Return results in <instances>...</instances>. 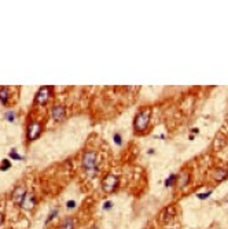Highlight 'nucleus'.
<instances>
[{
	"label": "nucleus",
	"instance_id": "393cba45",
	"mask_svg": "<svg viewBox=\"0 0 228 229\" xmlns=\"http://www.w3.org/2000/svg\"><path fill=\"white\" fill-rule=\"evenodd\" d=\"M191 132H192V133H199V129H198V128H192Z\"/></svg>",
	"mask_w": 228,
	"mask_h": 229
},
{
	"label": "nucleus",
	"instance_id": "412c9836",
	"mask_svg": "<svg viewBox=\"0 0 228 229\" xmlns=\"http://www.w3.org/2000/svg\"><path fill=\"white\" fill-rule=\"evenodd\" d=\"M213 193V189H210V191H208V192H202V193H197V198L198 199H201V200H205V199H208L209 196Z\"/></svg>",
	"mask_w": 228,
	"mask_h": 229
},
{
	"label": "nucleus",
	"instance_id": "6e6552de",
	"mask_svg": "<svg viewBox=\"0 0 228 229\" xmlns=\"http://www.w3.org/2000/svg\"><path fill=\"white\" fill-rule=\"evenodd\" d=\"M190 181H191V174H190V171L183 170V171H180V174H177L176 187H177L179 189H183V188H186L187 185L190 184Z\"/></svg>",
	"mask_w": 228,
	"mask_h": 229
},
{
	"label": "nucleus",
	"instance_id": "6ab92c4d",
	"mask_svg": "<svg viewBox=\"0 0 228 229\" xmlns=\"http://www.w3.org/2000/svg\"><path fill=\"white\" fill-rule=\"evenodd\" d=\"M10 167H11L10 159H3L2 160V165H0V170H2V171H7Z\"/></svg>",
	"mask_w": 228,
	"mask_h": 229
},
{
	"label": "nucleus",
	"instance_id": "2eb2a0df",
	"mask_svg": "<svg viewBox=\"0 0 228 229\" xmlns=\"http://www.w3.org/2000/svg\"><path fill=\"white\" fill-rule=\"evenodd\" d=\"M58 214H59V210H58V209L51 210V213H49V214L47 215V218H45V225H48L52 220H55V218L58 217Z\"/></svg>",
	"mask_w": 228,
	"mask_h": 229
},
{
	"label": "nucleus",
	"instance_id": "1a4fd4ad",
	"mask_svg": "<svg viewBox=\"0 0 228 229\" xmlns=\"http://www.w3.org/2000/svg\"><path fill=\"white\" fill-rule=\"evenodd\" d=\"M65 115H66V110L62 104H55L54 107L51 108V117L55 122L62 121V119L65 118Z\"/></svg>",
	"mask_w": 228,
	"mask_h": 229
},
{
	"label": "nucleus",
	"instance_id": "b1692460",
	"mask_svg": "<svg viewBox=\"0 0 228 229\" xmlns=\"http://www.w3.org/2000/svg\"><path fill=\"white\" fill-rule=\"evenodd\" d=\"M147 154L148 155H154V154H155V150H154V148H148L147 150Z\"/></svg>",
	"mask_w": 228,
	"mask_h": 229
},
{
	"label": "nucleus",
	"instance_id": "39448f33",
	"mask_svg": "<svg viewBox=\"0 0 228 229\" xmlns=\"http://www.w3.org/2000/svg\"><path fill=\"white\" fill-rule=\"evenodd\" d=\"M41 130H43V126L38 121H30L27 124V129H26V139L29 141H33L41 135Z\"/></svg>",
	"mask_w": 228,
	"mask_h": 229
},
{
	"label": "nucleus",
	"instance_id": "dca6fc26",
	"mask_svg": "<svg viewBox=\"0 0 228 229\" xmlns=\"http://www.w3.org/2000/svg\"><path fill=\"white\" fill-rule=\"evenodd\" d=\"M8 157H10L11 159H15V160H24V157H21V155H19L18 152L15 151V148L11 150L10 154H8Z\"/></svg>",
	"mask_w": 228,
	"mask_h": 229
},
{
	"label": "nucleus",
	"instance_id": "ddd939ff",
	"mask_svg": "<svg viewBox=\"0 0 228 229\" xmlns=\"http://www.w3.org/2000/svg\"><path fill=\"white\" fill-rule=\"evenodd\" d=\"M10 100V88L8 86H0V102L2 104H8Z\"/></svg>",
	"mask_w": 228,
	"mask_h": 229
},
{
	"label": "nucleus",
	"instance_id": "a211bd4d",
	"mask_svg": "<svg viewBox=\"0 0 228 229\" xmlns=\"http://www.w3.org/2000/svg\"><path fill=\"white\" fill-rule=\"evenodd\" d=\"M113 141H114L115 146L121 147L122 146V136H121L120 133H114V135H113Z\"/></svg>",
	"mask_w": 228,
	"mask_h": 229
},
{
	"label": "nucleus",
	"instance_id": "9b49d317",
	"mask_svg": "<svg viewBox=\"0 0 228 229\" xmlns=\"http://www.w3.org/2000/svg\"><path fill=\"white\" fill-rule=\"evenodd\" d=\"M212 177H213V180H214V181H217V182L223 181V180H227L228 169L227 167H216L213 170V173H212Z\"/></svg>",
	"mask_w": 228,
	"mask_h": 229
},
{
	"label": "nucleus",
	"instance_id": "4468645a",
	"mask_svg": "<svg viewBox=\"0 0 228 229\" xmlns=\"http://www.w3.org/2000/svg\"><path fill=\"white\" fill-rule=\"evenodd\" d=\"M176 178H177V174H170L169 177H166L164 181V185L165 188H169V187H173V184L176 182Z\"/></svg>",
	"mask_w": 228,
	"mask_h": 229
},
{
	"label": "nucleus",
	"instance_id": "4be33fe9",
	"mask_svg": "<svg viewBox=\"0 0 228 229\" xmlns=\"http://www.w3.org/2000/svg\"><path fill=\"white\" fill-rule=\"evenodd\" d=\"M66 207H67L69 210H73L77 207V202L76 200H67L66 202Z\"/></svg>",
	"mask_w": 228,
	"mask_h": 229
},
{
	"label": "nucleus",
	"instance_id": "9d476101",
	"mask_svg": "<svg viewBox=\"0 0 228 229\" xmlns=\"http://www.w3.org/2000/svg\"><path fill=\"white\" fill-rule=\"evenodd\" d=\"M25 193H26V189H25V187H22V185H18V187L14 188L13 193H11V200H13L15 204H19V203L22 202V198L25 196Z\"/></svg>",
	"mask_w": 228,
	"mask_h": 229
},
{
	"label": "nucleus",
	"instance_id": "7ed1b4c3",
	"mask_svg": "<svg viewBox=\"0 0 228 229\" xmlns=\"http://www.w3.org/2000/svg\"><path fill=\"white\" fill-rule=\"evenodd\" d=\"M120 187V177L114 173H107L102 178V191L104 193H113Z\"/></svg>",
	"mask_w": 228,
	"mask_h": 229
},
{
	"label": "nucleus",
	"instance_id": "423d86ee",
	"mask_svg": "<svg viewBox=\"0 0 228 229\" xmlns=\"http://www.w3.org/2000/svg\"><path fill=\"white\" fill-rule=\"evenodd\" d=\"M176 215H177L176 206H175V204H170V206L165 207V209L161 211L159 221H161V224H170V222H173V221H175Z\"/></svg>",
	"mask_w": 228,
	"mask_h": 229
},
{
	"label": "nucleus",
	"instance_id": "aec40b11",
	"mask_svg": "<svg viewBox=\"0 0 228 229\" xmlns=\"http://www.w3.org/2000/svg\"><path fill=\"white\" fill-rule=\"evenodd\" d=\"M113 207H114V203H113L111 200H104V202H103V206H102V209H103V211H110Z\"/></svg>",
	"mask_w": 228,
	"mask_h": 229
},
{
	"label": "nucleus",
	"instance_id": "5701e85b",
	"mask_svg": "<svg viewBox=\"0 0 228 229\" xmlns=\"http://www.w3.org/2000/svg\"><path fill=\"white\" fill-rule=\"evenodd\" d=\"M3 222H4V214H3V213L0 211V226L3 225Z\"/></svg>",
	"mask_w": 228,
	"mask_h": 229
},
{
	"label": "nucleus",
	"instance_id": "20e7f679",
	"mask_svg": "<svg viewBox=\"0 0 228 229\" xmlns=\"http://www.w3.org/2000/svg\"><path fill=\"white\" fill-rule=\"evenodd\" d=\"M51 96H52V86L43 85L38 88L36 97H34V102L38 106H45L48 103V100L51 99Z\"/></svg>",
	"mask_w": 228,
	"mask_h": 229
},
{
	"label": "nucleus",
	"instance_id": "f03ea898",
	"mask_svg": "<svg viewBox=\"0 0 228 229\" xmlns=\"http://www.w3.org/2000/svg\"><path fill=\"white\" fill-rule=\"evenodd\" d=\"M150 121H151L150 107H142L133 118V130L136 133H139V135L144 133L148 129V126H150Z\"/></svg>",
	"mask_w": 228,
	"mask_h": 229
},
{
	"label": "nucleus",
	"instance_id": "0eeeda50",
	"mask_svg": "<svg viewBox=\"0 0 228 229\" xmlns=\"http://www.w3.org/2000/svg\"><path fill=\"white\" fill-rule=\"evenodd\" d=\"M36 204H37V200H36L34 193L26 192V193H25V196L22 198V202L19 203V207H21L22 210H26V211H29V210L34 209Z\"/></svg>",
	"mask_w": 228,
	"mask_h": 229
},
{
	"label": "nucleus",
	"instance_id": "f3484780",
	"mask_svg": "<svg viewBox=\"0 0 228 229\" xmlns=\"http://www.w3.org/2000/svg\"><path fill=\"white\" fill-rule=\"evenodd\" d=\"M4 119L7 122H14L15 121V113L14 111H7V113H4Z\"/></svg>",
	"mask_w": 228,
	"mask_h": 229
},
{
	"label": "nucleus",
	"instance_id": "f257e3e1",
	"mask_svg": "<svg viewBox=\"0 0 228 229\" xmlns=\"http://www.w3.org/2000/svg\"><path fill=\"white\" fill-rule=\"evenodd\" d=\"M81 166L84 170L85 176L88 178H93L98 176L99 173V159H98V154L92 150H87L84 151L81 157Z\"/></svg>",
	"mask_w": 228,
	"mask_h": 229
},
{
	"label": "nucleus",
	"instance_id": "f8f14e48",
	"mask_svg": "<svg viewBox=\"0 0 228 229\" xmlns=\"http://www.w3.org/2000/svg\"><path fill=\"white\" fill-rule=\"evenodd\" d=\"M76 228V221H74L73 217H66L62 220L60 222L59 229H74Z\"/></svg>",
	"mask_w": 228,
	"mask_h": 229
}]
</instances>
